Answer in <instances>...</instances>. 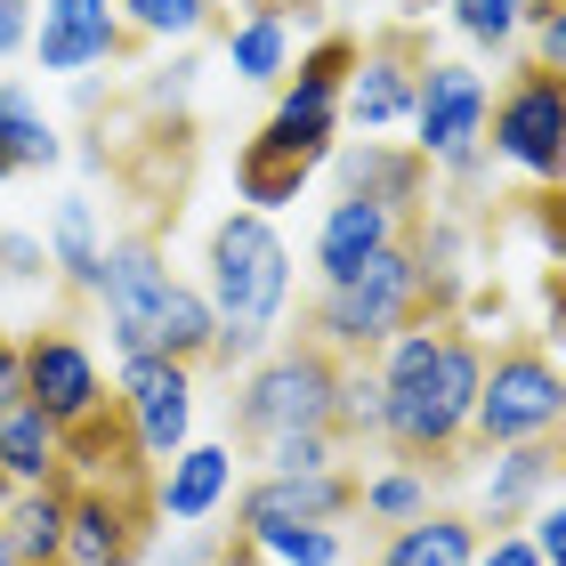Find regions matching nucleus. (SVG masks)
Returning a JSON list of instances; mask_svg holds the SVG:
<instances>
[{
	"instance_id": "obj_5",
	"label": "nucleus",
	"mask_w": 566,
	"mask_h": 566,
	"mask_svg": "<svg viewBox=\"0 0 566 566\" xmlns=\"http://www.w3.org/2000/svg\"><path fill=\"white\" fill-rule=\"evenodd\" d=\"M566 429V373L543 340H502L485 356L478 413H470V461L510 453V446H551Z\"/></svg>"
},
{
	"instance_id": "obj_40",
	"label": "nucleus",
	"mask_w": 566,
	"mask_h": 566,
	"mask_svg": "<svg viewBox=\"0 0 566 566\" xmlns=\"http://www.w3.org/2000/svg\"><path fill=\"white\" fill-rule=\"evenodd\" d=\"M478 566H543V551H534L526 534H494V543L478 551Z\"/></svg>"
},
{
	"instance_id": "obj_32",
	"label": "nucleus",
	"mask_w": 566,
	"mask_h": 566,
	"mask_svg": "<svg viewBox=\"0 0 566 566\" xmlns=\"http://www.w3.org/2000/svg\"><path fill=\"white\" fill-rule=\"evenodd\" d=\"M453 24H461L478 49H502V41L526 33V0H453Z\"/></svg>"
},
{
	"instance_id": "obj_46",
	"label": "nucleus",
	"mask_w": 566,
	"mask_h": 566,
	"mask_svg": "<svg viewBox=\"0 0 566 566\" xmlns=\"http://www.w3.org/2000/svg\"><path fill=\"white\" fill-rule=\"evenodd\" d=\"M0 178H17V170H9V163H0Z\"/></svg>"
},
{
	"instance_id": "obj_3",
	"label": "nucleus",
	"mask_w": 566,
	"mask_h": 566,
	"mask_svg": "<svg viewBox=\"0 0 566 566\" xmlns=\"http://www.w3.org/2000/svg\"><path fill=\"white\" fill-rule=\"evenodd\" d=\"M211 316H219V340H211V365L235 373V365H260L275 324H283V300H292V251L260 211H227L211 227Z\"/></svg>"
},
{
	"instance_id": "obj_22",
	"label": "nucleus",
	"mask_w": 566,
	"mask_h": 566,
	"mask_svg": "<svg viewBox=\"0 0 566 566\" xmlns=\"http://www.w3.org/2000/svg\"><path fill=\"white\" fill-rule=\"evenodd\" d=\"M227 478H235V453H227V446H187L163 478H154V502H163V518L195 526V518H211V510H219Z\"/></svg>"
},
{
	"instance_id": "obj_23",
	"label": "nucleus",
	"mask_w": 566,
	"mask_h": 566,
	"mask_svg": "<svg viewBox=\"0 0 566 566\" xmlns=\"http://www.w3.org/2000/svg\"><path fill=\"white\" fill-rule=\"evenodd\" d=\"M324 163H307V154L300 146H283V138H243V154H235V187H243V202H251V211H275V202H300V187H307V178H316Z\"/></svg>"
},
{
	"instance_id": "obj_45",
	"label": "nucleus",
	"mask_w": 566,
	"mask_h": 566,
	"mask_svg": "<svg viewBox=\"0 0 566 566\" xmlns=\"http://www.w3.org/2000/svg\"><path fill=\"white\" fill-rule=\"evenodd\" d=\"M9 494H17V485H9V470H0V502H9Z\"/></svg>"
},
{
	"instance_id": "obj_6",
	"label": "nucleus",
	"mask_w": 566,
	"mask_h": 566,
	"mask_svg": "<svg viewBox=\"0 0 566 566\" xmlns=\"http://www.w3.org/2000/svg\"><path fill=\"white\" fill-rule=\"evenodd\" d=\"M485 114H494V97H485V73L470 65H429L421 73V97H413V154L429 170H446L453 187H478L485 178Z\"/></svg>"
},
{
	"instance_id": "obj_14",
	"label": "nucleus",
	"mask_w": 566,
	"mask_h": 566,
	"mask_svg": "<svg viewBox=\"0 0 566 566\" xmlns=\"http://www.w3.org/2000/svg\"><path fill=\"white\" fill-rule=\"evenodd\" d=\"M356 494H365V478H348V470L260 478V485L235 502V534L268 543V534H283V526H340V518H356Z\"/></svg>"
},
{
	"instance_id": "obj_19",
	"label": "nucleus",
	"mask_w": 566,
	"mask_h": 566,
	"mask_svg": "<svg viewBox=\"0 0 566 566\" xmlns=\"http://www.w3.org/2000/svg\"><path fill=\"white\" fill-rule=\"evenodd\" d=\"M65 518H73V485H24V494L0 502V543H9L24 566H65Z\"/></svg>"
},
{
	"instance_id": "obj_30",
	"label": "nucleus",
	"mask_w": 566,
	"mask_h": 566,
	"mask_svg": "<svg viewBox=\"0 0 566 566\" xmlns=\"http://www.w3.org/2000/svg\"><path fill=\"white\" fill-rule=\"evenodd\" d=\"M356 510H365L373 526H389V534H397V526L429 518L437 502H429V478H421V470H389V478H373L365 494H356Z\"/></svg>"
},
{
	"instance_id": "obj_18",
	"label": "nucleus",
	"mask_w": 566,
	"mask_h": 566,
	"mask_svg": "<svg viewBox=\"0 0 566 566\" xmlns=\"http://www.w3.org/2000/svg\"><path fill=\"white\" fill-rule=\"evenodd\" d=\"M340 187L380 202V211H397V219H421L429 211V163L413 146H373V138L348 146L340 154Z\"/></svg>"
},
{
	"instance_id": "obj_8",
	"label": "nucleus",
	"mask_w": 566,
	"mask_h": 566,
	"mask_svg": "<svg viewBox=\"0 0 566 566\" xmlns=\"http://www.w3.org/2000/svg\"><path fill=\"white\" fill-rule=\"evenodd\" d=\"M429 33L421 24H389V33L356 41V73L340 90V122L356 130H397V122H413V97H421V73H429Z\"/></svg>"
},
{
	"instance_id": "obj_27",
	"label": "nucleus",
	"mask_w": 566,
	"mask_h": 566,
	"mask_svg": "<svg viewBox=\"0 0 566 566\" xmlns=\"http://www.w3.org/2000/svg\"><path fill=\"white\" fill-rule=\"evenodd\" d=\"M57 154L65 146H57V130H49L41 97L24 82H0V163H9V170H49Z\"/></svg>"
},
{
	"instance_id": "obj_28",
	"label": "nucleus",
	"mask_w": 566,
	"mask_h": 566,
	"mask_svg": "<svg viewBox=\"0 0 566 566\" xmlns=\"http://www.w3.org/2000/svg\"><path fill=\"white\" fill-rule=\"evenodd\" d=\"M227 57H235V82H283L292 73V17L251 9L243 24H227Z\"/></svg>"
},
{
	"instance_id": "obj_34",
	"label": "nucleus",
	"mask_w": 566,
	"mask_h": 566,
	"mask_svg": "<svg viewBox=\"0 0 566 566\" xmlns=\"http://www.w3.org/2000/svg\"><path fill=\"white\" fill-rule=\"evenodd\" d=\"M526 33H534V73H551L566 90V0H526Z\"/></svg>"
},
{
	"instance_id": "obj_9",
	"label": "nucleus",
	"mask_w": 566,
	"mask_h": 566,
	"mask_svg": "<svg viewBox=\"0 0 566 566\" xmlns=\"http://www.w3.org/2000/svg\"><path fill=\"white\" fill-rule=\"evenodd\" d=\"M348 73H356V33H324V41L300 57V73H283V97H275V114H268V138L300 146L307 163H332Z\"/></svg>"
},
{
	"instance_id": "obj_26",
	"label": "nucleus",
	"mask_w": 566,
	"mask_h": 566,
	"mask_svg": "<svg viewBox=\"0 0 566 566\" xmlns=\"http://www.w3.org/2000/svg\"><path fill=\"white\" fill-rule=\"evenodd\" d=\"M65 437H57V421L41 413V405H17V413H0V470H9V485L24 494V485H49L57 478V453Z\"/></svg>"
},
{
	"instance_id": "obj_39",
	"label": "nucleus",
	"mask_w": 566,
	"mask_h": 566,
	"mask_svg": "<svg viewBox=\"0 0 566 566\" xmlns=\"http://www.w3.org/2000/svg\"><path fill=\"white\" fill-rule=\"evenodd\" d=\"M24 41H33V0H0V57H17Z\"/></svg>"
},
{
	"instance_id": "obj_21",
	"label": "nucleus",
	"mask_w": 566,
	"mask_h": 566,
	"mask_svg": "<svg viewBox=\"0 0 566 566\" xmlns=\"http://www.w3.org/2000/svg\"><path fill=\"white\" fill-rule=\"evenodd\" d=\"M478 551H485L478 518H461V510H429V518L397 526L373 566H478Z\"/></svg>"
},
{
	"instance_id": "obj_35",
	"label": "nucleus",
	"mask_w": 566,
	"mask_h": 566,
	"mask_svg": "<svg viewBox=\"0 0 566 566\" xmlns=\"http://www.w3.org/2000/svg\"><path fill=\"white\" fill-rule=\"evenodd\" d=\"M526 227H534V243L551 251V268H566V187H534L526 195Z\"/></svg>"
},
{
	"instance_id": "obj_43",
	"label": "nucleus",
	"mask_w": 566,
	"mask_h": 566,
	"mask_svg": "<svg viewBox=\"0 0 566 566\" xmlns=\"http://www.w3.org/2000/svg\"><path fill=\"white\" fill-rule=\"evenodd\" d=\"M251 9H275V17H292V9H300V17H307L316 0H251Z\"/></svg>"
},
{
	"instance_id": "obj_41",
	"label": "nucleus",
	"mask_w": 566,
	"mask_h": 566,
	"mask_svg": "<svg viewBox=\"0 0 566 566\" xmlns=\"http://www.w3.org/2000/svg\"><path fill=\"white\" fill-rule=\"evenodd\" d=\"M543 307H551V332L566 340V268H551V275H543Z\"/></svg>"
},
{
	"instance_id": "obj_20",
	"label": "nucleus",
	"mask_w": 566,
	"mask_h": 566,
	"mask_svg": "<svg viewBox=\"0 0 566 566\" xmlns=\"http://www.w3.org/2000/svg\"><path fill=\"white\" fill-rule=\"evenodd\" d=\"M551 478H558V437H551V446L494 453V478H485V502H478V534H510L534 502L551 494Z\"/></svg>"
},
{
	"instance_id": "obj_12",
	"label": "nucleus",
	"mask_w": 566,
	"mask_h": 566,
	"mask_svg": "<svg viewBox=\"0 0 566 566\" xmlns=\"http://www.w3.org/2000/svg\"><path fill=\"white\" fill-rule=\"evenodd\" d=\"M106 397L114 389H106V373H97V356L73 324H41L33 340H24V405H41L57 429L90 421Z\"/></svg>"
},
{
	"instance_id": "obj_13",
	"label": "nucleus",
	"mask_w": 566,
	"mask_h": 566,
	"mask_svg": "<svg viewBox=\"0 0 566 566\" xmlns=\"http://www.w3.org/2000/svg\"><path fill=\"white\" fill-rule=\"evenodd\" d=\"M187 389H195V373L170 365V356H122V389L114 397H122V413H130L154 470L187 453V429H195V397Z\"/></svg>"
},
{
	"instance_id": "obj_15",
	"label": "nucleus",
	"mask_w": 566,
	"mask_h": 566,
	"mask_svg": "<svg viewBox=\"0 0 566 566\" xmlns=\"http://www.w3.org/2000/svg\"><path fill=\"white\" fill-rule=\"evenodd\" d=\"M65 437V461H57V478L65 485H154L163 470L146 461V446H138V429H130V413H122V397H106L90 421H73V429H57Z\"/></svg>"
},
{
	"instance_id": "obj_17",
	"label": "nucleus",
	"mask_w": 566,
	"mask_h": 566,
	"mask_svg": "<svg viewBox=\"0 0 566 566\" xmlns=\"http://www.w3.org/2000/svg\"><path fill=\"white\" fill-rule=\"evenodd\" d=\"M405 227H413V219L380 211V202H365V195H340L324 211V227H316V268H324V283H348L356 268H373Z\"/></svg>"
},
{
	"instance_id": "obj_36",
	"label": "nucleus",
	"mask_w": 566,
	"mask_h": 566,
	"mask_svg": "<svg viewBox=\"0 0 566 566\" xmlns=\"http://www.w3.org/2000/svg\"><path fill=\"white\" fill-rule=\"evenodd\" d=\"M41 275H49V243L0 227V283H41Z\"/></svg>"
},
{
	"instance_id": "obj_4",
	"label": "nucleus",
	"mask_w": 566,
	"mask_h": 566,
	"mask_svg": "<svg viewBox=\"0 0 566 566\" xmlns=\"http://www.w3.org/2000/svg\"><path fill=\"white\" fill-rule=\"evenodd\" d=\"M348 365H356V356H332L324 340H307V332H300V340L268 348L260 365L243 373L227 421H235L243 446H275V437H307V429H332V437H340Z\"/></svg>"
},
{
	"instance_id": "obj_42",
	"label": "nucleus",
	"mask_w": 566,
	"mask_h": 566,
	"mask_svg": "<svg viewBox=\"0 0 566 566\" xmlns=\"http://www.w3.org/2000/svg\"><path fill=\"white\" fill-rule=\"evenodd\" d=\"M211 566H268V558H260V543H243V534H227Z\"/></svg>"
},
{
	"instance_id": "obj_33",
	"label": "nucleus",
	"mask_w": 566,
	"mask_h": 566,
	"mask_svg": "<svg viewBox=\"0 0 566 566\" xmlns=\"http://www.w3.org/2000/svg\"><path fill=\"white\" fill-rule=\"evenodd\" d=\"M260 558H275V566H340V526H283V534L260 543Z\"/></svg>"
},
{
	"instance_id": "obj_11",
	"label": "nucleus",
	"mask_w": 566,
	"mask_h": 566,
	"mask_svg": "<svg viewBox=\"0 0 566 566\" xmlns=\"http://www.w3.org/2000/svg\"><path fill=\"white\" fill-rule=\"evenodd\" d=\"M170 260H163V235L138 227V235L106 243V283H97V300H106V324H114V348L122 356H154V307L170 292Z\"/></svg>"
},
{
	"instance_id": "obj_10",
	"label": "nucleus",
	"mask_w": 566,
	"mask_h": 566,
	"mask_svg": "<svg viewBox=\"0 0 566 566\" xmlns=\"http://www.w3.org/2000/svg\"><path fill=\"white\" fill-rule=\"evenodd\" d=\"M154 534H163L154 485H73L65 566H146Z\"/></svg>"
},
{
	"instance_id": "obj_16",
	"label": "nucleus",
	"mask_w": 566,
	"mask_h": 566,
	"mask_svg": "<svg viewBox=\"0 0 566 566\" xmlns=\"http://www.w3.org/2000/svg\"><path fill=\"white\" fill-rule=\"evenodd\" d=\"M41 73H82V65H114V57H130V33H122V17H114V0H49L41 9Z\"/></svg>"
},
{
	"instance_id": "obj_38",
	"label": "nucleus",
	"mask_w": 566,
	"mask_h": 566,
	"mask_svg": "<svg viewBox=\"0 0 566 566\" xmlns=\"http://www.w3.org/2000/svg\"><path fill=\"white\" fill-rule=\"evenodd\" d=\"M24 405V340L0 332V413H17Z\"/></svg>"
},
{
	"instance_id": "obj_1",
	"label": "nucleus",
	"mask_w": 566,
	"mask_h": 566,
	"mask_svg": "<svg viewBox=\"0 0 566 566\" xmlns=\"http://www.w3.org/2000/svg\"><path fill=\"white\" fill-rule=\"evenodd\" d=\"M373 373H380V446L429 485L470 470V413L485 380L478 332L461 316H421L373 356Z\"/></svg>"
},
{
	"instance_id": "obj_29",
	"label": "nucleus",
	"mask_w": 566,
	"mask_h": 566,
	"mask_svg": "<svg viewBox=\"0 0 566 566\" xmlns=\"http://www.w3.org/2000/svg\"><path fill=\"white\" fill-rule=\"evenodd\" d=\"M130 41H195L211 24V0H114Z\"/></svg>"
},
{
	"instance_id": "obj_7",
	"label": "nucleus",
	"mask_w": 566,
	"mask_h": 566,
	"mask_svg": "<svg viewBox=\"0 0 566 566\" xmlns=\"http://www.w3.org/2000/svg\"><path fill=\"white\" fill-rule=\"evenodd\" d=\"M485 154H502L534 187H566V90L551 73H534V65L510 73V90L485 114Z\"/></svg>"
},
{
	"instance_id": "obj_31",
	"label": "nucleus",
	"mask_w": 566,
	"mask_h": 566,
	"mask_svg": "<svg viewBox=\"0 0 566 566\" xmlns=\"http://www.w3.org/2000/svg\"><path fill=\"white\" fill-rule=\"evenodd\" d=\"M340 437L332 429H307V437H275V446H260V461H268V478H307V470H340Z\"/></svg>"
},
{
	"instance_id": "obj_24",
	"label": "nucleus",
	"mask_w": 566,
	"mask_h": 566,
	"mask_svg": "<svg viewBox=\"0 0 566 566\" xmlns=\"http://www.w3.org/2000/svg\"><path fill=\"white\" fill-rule=\"evenodd\" d=\"M211 340H219V316L211 300L195 292V283H170L163 307H154V356H170V365H211Z\"/></svg>"
},
{
	"instance_id": "obj_37",
	"label": "nucleus",
	"mask_w": 566,
	"mask_h": 566,
	"mask_svg": "<svg viewBox=\"0 0 566 566\" xmlns=\"http://www.w3.org/2000/svg\"><path fill=\"white\" fill-rule=\"evenodd\" d=\"M534 551H543V566H566V502L551 510H534V534H526Z\"/></svg>"
},
{
	"instance_id": "obj_2",
	"label": "nucleus",
	"mask_w": 566,
	"mask_h": 566,
	"mask_svg": "<svg viewBox=\"0 0 566 566\" xmlns=\"http://www.w3.org/2000/svg\"><path fill=\"white\" fill-rule=\"evenodd\" d=\"M421 316H461V275H429L421 251H413V227H405L373 268H356L348 283H324L316 292L307 340H324L332 356H380Z\"/></svg>"
},
{
	"instance_id": "obj_25",
	"label": "nucleus",
	"mask_w": 566,
	"mask_h": 566,
	"mask_svg": "<svg viewBox=\"0 0 566 566\" xmlns=\"http://www.w3.org/2000/svg\"><path fill=\"white\" fill-rule=\"evenodd\" d=\"M49 268H57L82 300H97V283H106V243H97V219L82 195L57 202V219H49Z\"/></svg>"
},
{
	"instance_id": "obj_44",
	"label": "nucleus",
	"mask_w": 566,
	"mask_h": 566,
	"mask_svg": "<svg viewBox=\"0 0 566 566\" xmlns=\"http://www.w3.org/2000/svg\"><path fill=\"white\" fill-rule=\"evenodd\" d=\"M558 478H566V429H558Z\"/></svg>"
}]
</instances>
